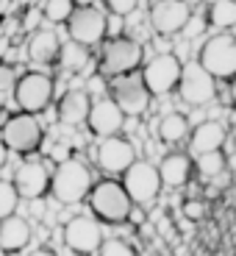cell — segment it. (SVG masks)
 Listing matches in <instances>:
<instances>
[{"mask_svg": "<svg viewBox=\"0 0 236 256\" xmlns=\"http://www.w3.org/2000/svg\"><path fill=\"white\" fill-rule=\"evenodd\" d=\"M92 190H95L92 173L81 159H64L56 164L53 178H50V195L58 204L72 206V204H81L83 198L89 200Z\"/></svg>", "mask_w": 236, "mask_h": 256, "instance_id": "cell-1", "label": "cell"}, {"mask_svg": "<svg viewBox=\"0 0 236 256\" xmlns=\"http://www.w3.org/2000/svg\"><path fill=\"white\" fill-rule=\"evenodd\" d=\"M89 209L95 220H103L109 226H120L134 214V200L125 192V186L114 178L97 181L95 190L89 192Z\"/></svg>", "mask_w": 236, "mask_h": 256, "instance_id": "cell-2", "label": "cell"}, {"mask_svg": "<svg viewBox=\"0 0 236 256\" xmlns=\"http://www.w3.org/2000/svg\"><path fill=\"white\" fill-rule=\"evenodd\" d=\"M142 45L131 36H111L100 50V76L106 78H122L136 72V67L142 64Z\"/></svg>", "mask_w": 236, "mask_h": 256, "instance_id": "cell-3", "label": "cell"}, {"mask_svg": "<svg viewBox=\"0 0 236 256\" xmlns=\"http://www.w3.org/2000/svg\"><path fill=\"white\" fill-rule=\"evenodd\" d=\"M181 76H184V64L175 53H159L142 67V81L153 98L170 95L173 90H178Z\"/></svg>", "mask_w": 236, "mask_h": 256, "instance_id": "cell-4", "label": "cell"}, {"mask_svg": "<svg viewBox=\"0 0 236 256\" xmlns=\"http://www.w3.org/2000/svg\"><path fill=\"white\" fill-rule=\"evenodd\" d=\"M3 145L14 154H33L42 140H45V128L39 122L36 114H25V112H19V114H11L3 126Z\"/></svg>", "mask_w": 236, "mask_h": 256, "instance_id": "cell-5", "label": "cell"}, {"mask_svg": "<svg viewBox=\"0 0 236 256\" xmlns=\"http://www.w3.org/2000/svg\"><path fill=\"white\" fill-rule=\"evenodd\" d=\"M198 62L203 64L217 81L236 78V36H228V34L211 36L209 42H203V48H200Z\"/></svg>", "mask_w": 236, "mask_h": 256, "instance_id": "cell-6", "label": "cell"}, {"mask_svg": "<svg viewBox=\"0 0 236 256\" xmlns=\"http://www.w3.org/2000/svg\"><path fill=\"white\" fill-rule=\"evenodd\" d=\"M67 31H70L72 42H78L83 48H95L109 34V17L95 6H78L70 22H67Z\"/></svg>", "mask_w": 236, "mask_h": 256, "instance_id": "cell-7", "label": "cell"}, {"mask_svg": "<svg viewBox=\"0 0 236 256\" xmlns=\"http://www.w3.org/2000/svg\"><path fill=\"white\" fill-rule=\"evenodd\" d=\"M111 100L122 109L125 117H139L147 112L150 106V92H147L145 81H142V72H131V76L122 78H111Z\"/></svg>", "mask_w": 236, "mask_h": 256, "instance_id": "cell-8", "label": "cell"}, {"mask_svg": "<svg viewBox=\"0 0 236 256\" xmlns=\"http://www.w3.org/2000/svg\"><path fill=\"white\" fill-rule=\"evenodd\" d=\"M178 95L189 106H203L217 98V78L211 76L200 62L184 64V76L178 84Z\"/></svg>", "mask_w": 236, "mask_h": 256, "instance_id": "cell-9", "label": "cell"}, {"mask_svg": "<svg viewBox=\"0 0 236 256\" xmlns=\"http://www.w3.org/2000/svg\"><path fill=\"white\" fill-rule=\"evenodd\" d=\"M122 186L131 195L134 206H150L161 192V176L159 167H153L150 162H136L125 176H122Z\"/></svg>", "mask_w": 236, "mask_h": 256, "instance_id": "cell-10", "label": "cell"}, {"mask_svg": "<svg viewBox=\"0 0 236 256\" xmlns=\"http://www.w3.org/2000/svg\"><path fill=\"white\" fill-rule=\"evenodd\" d=\"M64 242H67V248H70V250H75L78 256L100 254L103 242H106V240H103L100 220L86 218V214L72 218L70 223L64 226Z\"/></svg>", "mask_w": 236, "mask_h": 256, "instance_id": "cell-11", "label": "cell"}, {"mask_svg": "<svg viewBox=\"0 0 236 256\" xmlns=\"http://www.w3.org/2000/svg\"><path fill=\"white\" fill-rule=\"evenodd\" d=\"M14 98H17V106L25 114H39L45 112L53 100V81L45 72H25V76L17 81V90H14Z\"/></svg>", "mask_w": 236, "mask_h": 256, "instance_id": "cell-12", "label": "cell"}, {"mask_svg": "<svg viewBox=\"0 0 236 256\" xmlns=\"http://www.w3.org/2000/svg\"><path fill=\"white\" fill-rule=\"evenodd\" d=\"M189 20L192 8L186 0H156L150 6V26L161 36H173V34L184 31Z\"/></svg>", "mask_w": 236, "mask_h": 256, "instance_id": "cell-13", "label": "cell"}, {"mask_svg": "<svg viewBox=\"0 0 236 256\" xmlns=\"http://www.w3.org/2000/svg\"><path fill=\"white\" fill-rule=\"evenodd\" d=\"M95 159H97V167L100 170H106V173L111 176H125L131 167L136 164V150L134 145L128 140H122V136H111V140H103L100 145H97L95 150Z\"/></svg>", "mask_w": 236, "mask_h": 256, "instance_id": "cell-14", "label": "cell"}, {"mask_svg": "<svg viewBox=\"0 0 236 256\" xmlns=\"http://www.w3.org/2000/svg\"><path fill=\"white\" fill-rule=\"evenodd\" d=\"M50 178L53 173H47V167L36 159H28L17 167L14 173V186H17L19 198H28L36 204V198H42L47 190H50Z\"/></svg>", "mask_w": 236, "mask_h": 256, "instance_id": "cell-15", "label": "cell"}, {"mask_svg": "<svg viewBox=\"0 0 236 256\" xmlns=\"http://www.w3.org/2000/svg\"><path fill=\"white\" fill-rule=\"evenodd\" d=\"M89 131L97 134L100 140H111L122 131V122H125V114L122 109L117 106L111 98H97L92 103V112H89Z\"/></svg>", "mask_w": 236, "mask_h": 256, "instance_id": "cell-16", "label": "cell"}, {"mask_svg": "<svg viewBox=\"0 0 236 256\" xmlns=\"http://www.w3.org/2000/svg\"><path fill=\"white\" fill-rule=\"evenodd\" d=\"M225 142V128L220 126L217 120H206L200 122L189 136V154L198 159V156H206V154H217Z\"/></svg>", "mask_w": 236, "mask_h": 256, "instance_id": "cell-17", "label": "cell"}, {"mask_svg": "<svg viewBox=\"0 0 236 256\" xmlns=\"http://www.w3.org/2000/svg\"><path fill=\"white\" fill-rule=\"evenodd\" d=\"M92 98L89 92L83 90H70L67 95L58 100V122L64 126H81V122L89 120V112H92Z\"/></svg>", "mask_w": 236, "mask_h": 256, "instance_id": "cell-18", "label": "cell"}, {"mask_svg": "<svg viewBox=\"0 0 236 256\" xmlns=\"http://www.w3.org/2000/svg\"><path fill=\"white\" fill-rule=\"evenodd\" d=\"M192 170H195L192 156H186V154H167L164 159H161V164H159L161 184L173 186V190L186 186V184H189V178H192Z\"/></svg>", "mask_w": 236, "mask_h": 256, "instance_id": "cell-19", "label": "cell"}, {"mask_svg": "<svg viewBox=\"0 0 236 256\" xmlns=\"http://www.w3.org/2000/svg\"><path fill=\"white\" fill-rule=\"evenodd\" d=\"M58 53H61V42L50 28H39L31 34L28 39V58L33 64H53L58 62Z\"/></svg>", "mask_w": 236, "mask_h": 256, "instance_id": "cell-20", "label": "cell"}, {"mask_svg": "<svg viewBox=\"0 0 236 256\" xmlns=\"http://www.w3.org/2000/svg\"><path fill=\"white\" fill-rule=\"evenodd\" d=\"M28 242H31V226H28V220L14 214V218L0 223V250L17 254V250H22Z\"/></svg>", "mask_w": 236, "mask_h": 256, "instance_id": "cell-21", "label": "cell"}, {"mask_svg": "<svg viewBox=\"0 0 236 256\" xmlns=\"http://www.w3.org/2000/svg\"><path fill=\"white\" fill-rule=\"evenodd\" d=\"M186 136H192L189 131V120H186L184 114H178V112H173V114L161 117L159 122V140L167 142V145H178V142H184Z\"/></svg>", "mask_w": 236, "mask_h": 256, "instance_id": "cell-22", "label": "cell"}, {"mask_svg": "<svg viewBox=\"0 0 236 256\" xmlns=\"http://www.w3.org/2000/svg\"><path fill=\"white\" fill-rule=\"evenodd\" d=\"M89 64V48L78 45V42H61V53H58V67L64 72H81Z\"/></svg>", "mask_w": 236, "mask_h": 256, "instance_id": "cell-23", "label": "cell"}, {"mask_svg": "<svg viewBox=\"0 0 236 256\" xmlns=\"http://www.w3.org/2000/svg\"><path fill=\"white\" fill-rule=\"evenodd\" d=\"M209 22L214 28H234L236 26V3L234 0H214L209 8Z\"/></svg>", "mask_w": 236, "mask_h": 256, "instance_id": "cell-24", "label": "cell"}, {"mask_svg": "<svg viewBox=\"0 0 236 256\" xmlns=\"http://www.w3.org/2000/svg\"><path fill=\"white\" fill-rule=\"evenodd\" d=\"M75 0H47L45 3V20L50 22H70V17L75 14Z\"/></svg>", "mask_w": 236, "mask_h": 256, "instance_id": "cell-25", "label": "cell"}, {"mask_svg": "<svg viewBox=\"0 0 236 256\" xmlns=\"http://www.w3.org/2000/svg\"><path fill=\"white\" fill-rule=\"evenodd\" d=\"M17 200H19V192L11 181H0V223L8 218H14L17 212Z\"/></svg>", "mask_w": 236, "mask_h": 256, "instance_id": "cell-26", "label": "cell"}, {"mask_svg": "<svg viewBox=\"0 0 236 256\" xmlns=\"http://www.w3.org/2000/svg\"><path fill=\"white\" fill-rule=\"evenodd\" d=\"M195 167H198V173L206 176V178H214V176H220L225 170V156L220 154H206V156H198L195 159Z\"/></svg>", "mask_w": 236, "mask_h": 256, "instance_id": "cell-27", "label": "cell"}, {"mask_svg": "<svg viewBox=\"0 0 236 256\" xmlns=\"http://www.w3.org/2000/svg\"><path fill=\"white\" fill-rule=\"evenodd\" d=\"M97 256H136V250L125 240H106Z\"/></svg>", "mask_w": 236, "mask_h": 256, "instance_id": "cell-28", "label": "cell"}, {"mask_svg": "<svg viewBox=\"0 0 236 256\" xmlns=\"http://www.w3.org/2000/svg\"><path fill=\"white\" fill-rule=\"evenodd\" d=\"M106 6H109V12L114 17H125V14H131L139 6V0H106Z\"/></svg>", "mask_w": 236, "mask_h": 256, "instance_id": "cell-29", "label": "cell"}, {"mask_svg": "<svg viewBox=\"0 0 236 256\" xmlns=\"http://www.w3.org/2000/svg\"><path fill=\"white\" fill-rule=\"evenodd\" d=\"M17 90V76H14V67H0V92Z\"/></svg>", "mask_w": 236, "mask_h": 256, "instance_id": "cell-30", "label": "cell"}, {"mask_svg": "<svg viewBox=\"0 0 236 256\" xmlns=\"http://www.w3.org/2000/svg\"><path fill=\"white\" fill-rule=\"evenodd\" d=\"M6 159H8V148L3 145V140H0V167L6 164Z\"/></svg>", "mask_w": 236, "mask_h": 256, "instance_id": "cell-31", "label": "cell"}, {"mask_svg": "<svg viewBox=\"0 0 236 256\" xmlns=\"http://www.w3.org/2000/svg\"><path fill=\"white\" fill-rule=\"evenodd\" d=\"M36 17H39L36 12H28V17H25V28H28V31L33 28V20H36Z\"/></svg>", "mask_w": 236, "mask_h": 256, "instance_id": "cell-32", "label": "cell"}, {"mask_svg": "<svg viewBox=\"0 0 236 256\" xmlns=\"http://www.w3.org/2000/svg\"><path fill=\"white\" fill-rule=\"evenodd\" d=\"M28 256H56L53 250H45V248H39V250H33V254H28Z\"/></svg>", "mask_w": 236, "mask_h": 256, "instance_id": "cell-33", "label": "cell"}, {"mask_svg": "<svg viewBox=\"0 0 236 256\" xmlns=\"http://www.w3.org/2000/svg\"><path fill=\"white\" fill-rule=\"evenodd\" d=\"M0 112H3V106H0Z\"/></svg>", "mask_w": 236, "mask_h": 256, "instance_id": "cell-34", "label": "cell"}, {"mask_svg": "<svg viewBox=\"0 0 236 256\" xmlns=\"http://www.w3.org/2000/svg\"><path fill=\"white\" fill-rule=\"evenodd\" d=\"M234 81H236V78H234Z\"/></svg>", "mask_w": 236, "mask_h": 256, "instance_id": "cell-35", "label": "cell"}, {"mask_svg": "<svg viewBox=\"0 0 236 256\" xmlns=\"http://www.w3.org/2000/svg\"><path fill=\"white\" fill-rule=\"evenodd\" d=\"M234 3H236V0H234Z\"/></svg>", "mask_w": 236, "mask_h": 256, "instance_id": "cell-36", "label": "cell"}]
</instances>
